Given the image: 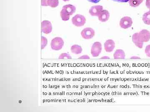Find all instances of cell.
Masks as SVG:
<instances>
[{"mask_svg": "<svg viewBox=\"0 0 150 112\" xmlns=\"http://www.w3.org/2000/svg\"><path fill=\"white\" fill-rule=\"evenodd\" d=\"M76 10V8L72 5H66L61 11V17L64 21H68L69 20L70 15H72Z\"/></svg>", "mask_w": 150, "mask_h": 112, "instance_id": "obj_1", "label": "cell"}, {"mask_svg": "<svg viewBox=\"0 0 150 112\" xmlns=\"http://www.w3.org/2000/svg\"><path fill=\"white\" fill-rule=\"evenodd\" d=\"M64 40L62 37H56L51 40V46L52 50L59 51L63 48L64 46Z\"/></svg>", "mask_w": 150, "mask_h": 112, "instance_id": "obj_2", "label": "cell"}, {"mask_svg": "<svg viewBox=\"0 0 150 112\" xmlns=\"http://www.w3.org/2000/svg\"><path fill=\"white\" fill-rule=\"evenodd\" d=\"M86 21L85 17L81 15H76L72 19L73 24L78 27L83 26L85 24Z\"/></svg>", "mask_w": 150, "mask_h": 112, "instance_id": "obj_3", "label": "cell"}, {"mask_svg": "<svg viewBox=\"0 0 150 112\" xmlns=\"http://www.w3.org/2000/svg\"><path fill=\"white\" fill-rule=\"evenodd\" d=\"M102 50V44L99 42H96L93 44L91 49V54L93 57H98Z\"/></svg>", "mask_w": 150, "mask_h": 112, "instance_id": "obj_4", "label": "cell"}, {"mask_svg": "<svg viewBox=\"0 0 150 112\" xmlns=\"http://www.w3.org/2000/svg\"><path fill=\"white\" fill-rule=\"evenodd\" d=\"M95 32L94 30L91 27L84 28L81 32V35L83 38L86 40H89L94 36Z\"/></svg>", "mask_w": 150, "mask_h": 112, "instance_id": "obj_5", "label": "cell"}, {"mask_svg": "<svg viewBox=\"0 0 150 112\" xmlns=\"http://www.w3.org/2000/svg\"><path fill=\"white\" fill-rule=\"evenodd\" d=\"M133 24V20L130 17L126 16L122 18L120 20L119 24L121 28L124 29H128L131 27Z\"/></svg>", "mask_w": 150, "mask_h": 112, "instance_id": "obj_6", "label": "cell"}, {"mask_svg": "<svg viewBox=\"0 0 150 112\" xmlns=\"http://www.w3.org/2000/svg\"><path fill=\"white\" fill-rule=\"evenodd\" d=\"M139 39L142 43H146L150 40V32L147 29H142L138 33Z\"/></svg>", "mask_w": 150, "mask_h": 112, "instance_id": "obj_7", "label": "cell"}, {"mask_svg": "<svg viewBox=\"0 0 150 112\" xmlns=\"http://www.w3.org/2000/svg\"><path fill=\"white\" fill-rule=\"evenodd\" d=\"M41 30L43 33L48 34L52 31V25L51 23L48 20H43L41 22Z\"/></svg>", "mask_w": 150, "mask_h": 112, "instance_id": "obj_8", "label": "cell"}, {"mask_svg": "<svg viewBox=\"0 0 150 112\" xmlns=\"http://www.w3.org/2000/svg\"><path fill=\"white\" fill-rule=\"evenodd\" d=\"M104 50L107 52H111L115 48V43L113 40H108L104 44Z\"/></svg>", "mask_w": 150, "mask_h": 112, "instance_id": "obj_9", "label": "cell"}, {"mask_svg": "<svg viewBox=\"0 0 150 112\" xmlns=\"http://www.w3.org/2000/svg\"><path fill=\"white\" fill-rule=\"evenodd\" d=\"M103 7L101 6H95L92 7L90 9L89 13L93 16H98L100 13L103 10Z\"/></svg>", "mask_w": 150, "mask_h": 112, "instance_id": "obj_10", "label": "cell"}, {"mask_svg": "<svg viewBox=\"0 0 150 112\" xmlns=\"http://www.w3.org/2000/svg\"><path fill=\"white\" fill-rule=\"evenodd\" d=\"M59 4V0H41V5L43 6H49L52 8H56Z\"/></svg>", "mask_w": 150, "mask_h": 112, "instance_id": "obj_11", "label": "cell"}, {"mask_svg": "<svg viewBox=\"0 0 150 112\" xmlns=\"http://www.w3.org/2000/svg\"><path fill=\"white\" fill-rule=\"evenodd\" d=\"M99 21L105 22L108 21L110 18V13L106 10H103L98 16Z\"/></svg>", "mask_w": 150, "mask_h": 112, "instance_id": "obj_12", "label": "cell"}, {"mask_svg": "<svg viewBox=\"0 0 150 112\" xmlns=\"http://www.w3.org/2000/svg\"><path fill=\"white\" fill-rule=\"evenodd\" d=\"M126 57L125 52L123 50L118 49L113 54V57L115 60H124Z\"/></svg>", "mask_w": 150, "mask_h": 112, "instance_id": "obj_13", "label": "cell"}, {"mask_svg": "<svg viewBox=\"0 0 150 112\" xmlns=\"http://www.w3.org/2000/svg\"><path fill=\"white\" fill-rule=\"evenodd\" d=\"M132 40L133 43L137 47L140 49H142L143 48L144 43L140 41L138 36V33H134L132 36Z\"/></svg>", "mask_w": 150, "mask_h": 112, "instance_id": "obj_14", "label": "cell"}, {"mask_svg": "<svg viewBox=\"0 0 150 112\" xmlns=\"http://www.w3.org/2000/svg\"><path fill=\"white\" fill-rule=\"evenodd\" d=\"M71 50L72 53L75 55H79L83 51L82 48L78 45H74L71 48Z\"/></svg>", "mask_w": 150, "mask_h": 112, "instance_id": "obj_15", "label": "cell"}, {"mask_svg": "<svg viewBox=\"0 0 150 112\" xmlns=\"http://www.w3.org/2000/svg\"><path fill=\"white\" fill-rule=\"evenodd\" d=\"M142 20L145 24L150 25V10L144 14Z\"/></svg>", "mask_w": 150, "mask_h": 112, "instance_id": "obj_16", "label": "cell"}, {"mask_svg": "<svg viewBox=\"0 0 150 112\" xmlns=\"http://www.w3.org/2000/svg\"><path fill=\"white\" fill-rule=\"evenodd\" d=\"M144 0H129V4L132 7H137L141 4Z\"/></svg>", "mask_w": 150, "mask_h": 112, "instance_id": "obj_17", "label": "cell"}, {"mask_svg": "<svg viewBox=\"0 0 150 112\" xmlns=\"http://www.w3.org/2000/svg\"><path fill=\"white\" fill-rule=\"evenodd\" d=\"M59 60H71V56L67 53H63L60 55L59 57Z\"/></svg>", "mask_w": 150, "mask_h": 112, "instance_id": "obj_18", "label": "cell"}, {"mask_svg": "<svg viewBox=\"0 0 150 112\" xmlns=\"http://www.w3.org/2000/svg\"><path fill=\"white\" fill-rule=\"evenodd\" d=\"M48 44V40L45 37H41V49L43 50L45 48Z\"/></svg>", "mask_w": 150, "mask_h": 112, "instance_id": "obj_19", "label": "cell"}, {"mask_svg": "<svg viewBox=\"0 0 150 112\" xmlns=\"http://www.w3.org/2000/svg\"><path fill=\"white\" fill-rule=\"evenodd\" d=\"M145 52L146 55L150 58V45H148L145 49Z\"/></svg>", "mask_w": 150, "mask_h": 112, "instance_id": "obj_20", "label": "cell"}, {"mask_svg": "<svg viewBox=\"0 0 150 112\" xmlns=\"http://www.w3.org/2000/svg\"><path fill=\"white\" fill-rule=\"evenodd\" d=\"M79 60H90V57L87 55H83L81 56V57H79L78 58Z\"/></svg>", "mask_w": 150, "mask_h": 112, "instance_id": "obj_21", "label": "cell"}, {"mask_svg": "<svg viewBox=\"0 0 150 112\" xmlns=\"http://www.w3.org/2000/svg\"><path fill=\"white\" fill-rule=\"evenodd\" d=\"M118 2L126 3L129 1V0H112Z\"/></svg>", "mask_w": 150, "mask_h": 112, "instance_id": "obj_22", "label": "cell"}, {"mask_svg": "<svg viewBox=\"0 0 150 112\" xmlns=\"http://www.w3.org/2000/svg\"><path fill=\"white\" fill-rule=\"evenodd\" d=\"M146 5L147 7L150 10V0H146Z\"/></svg>", "mask_w": 150, "mask_h": 112, "instance_id": "obj_23", "label": "cell"}, {"mask_svg": "<svg viewBox=\"0 0 150 112\" xmlns=\"http://www.w3.org/2000/svg\"><path fill=\"white\" fill-rule=\"evenodd\" d=\"M88 1L90 2L94 3V4H97L100 1V0H88Z\"/></svg>", "mask_w": 150, "mask_h": 112, "instance_id": "obj_24", "label": "cell"}, {"mask_svg": "<svg viewBox=\"0 0 150 112\" xmlns=\"http://www.w3.org/2000/svg\"><path fill=\"white\" fill-rule=\"evenodd\" d=\"M100 59L103 60H110V58L108 56H103L102 57L100 58Z\"/></svg>", "mask_w": 150, "mask_h": 112, "instance_id": "obj_25", "label": "cell"}, {"mask_svg": "<svg viewBox=\"0 0 150 112\" xmlns=\"http://www.w3.org/2000/svg\"><path fill=\"white\" fill-rule=\"evenodd\" d=\"M130 59H131V60H140V59H141V58L139 57H137V56H133V57H131Z\"/></svg>", "mask_w": 150, "mask_h": 112, "instance_id": "obj_26", "label": "cell"}, {"mask_svg": "<svg viewBox=\"0 0 150 112\" xmlns=\"http://www.w3.org/2000/svg\"><path fill=\"white\" fill-rule=\"evenodd\" d=\"M64 1H69V0H63Z\"/></svg>", "mask_w": 150, "mask_h": 112, "instance_id": "obj_27", "label": "cell"}]
</instances>
